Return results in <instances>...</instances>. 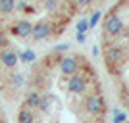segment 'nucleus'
Here are the masks:
<instances>
[{
    "instance_id": "nucleus-14",
    "label": "nucleus",
    "mask_w": 129,
    "mask_h": 123,
    "mask_svg": "<svg viewBox=\"0 0 129 123\" xmlns=\"http://www.w3.org/2000/svg\"><path fill=\"white\" fill-rule=\"evenodd\" d=\"M48 108H50V98L46 96H41V104H39V110H41V112H48Z\"/></svg>"
},
{
    "instance_id": "nucleus-6",
    "label": "nucleus",
    "mask_w": 129,
    "mask_h": 123,
    "mask_svg": "<svg viewBox=\"0 0 129 123\" xmlns=\"http://www.w3.org/2000/svg\"><path fill=\"white\" fill-rule=\"evenodd\" d=\"M60 71H62V75H68V77L75 75L77 71H79V60H77L75 56H66V58H62L60 60Z\"/></svg>"
},
{
    "instance_id": "nucleus-8",
    "label": "nucleus",
    "mask_w": 129,
    "mask_h": 123,
    "mask_svg": "<svg viewBox=\"0 0 129 123\" xmlns=\"http://www.w3.org/2000/svg\"><path fill=\"white\" fill-rule=\"evenodd\" d=\"M104 58H106V64L116 65V64L121 62V58H123V50H121V46H110V48H106Z\"/></svg>"
},
{
    "instance_id": "nucleus-2",
    "label": "nucleus",
    "mask_w": 129,
    "mask_h": 123,
    "mask_svg": "<svg viewBox=\"0 0 129 123\" xmlns=\"http://www.w3.org/2000/svg\"><path fill=\"white\" fill-rule=\"evenodd\" d=\"M54 33V25L50 19H39L37 23H33V31H31V38L33 40H44Z\"/></svg>"
},
{
    "instance_id": "nucleus-1",
    "label": "nucleus",
    "mask_w": 129,
    "mask_h": 123,
    "mask_svg": "<svg viewBox=\"0 0 129 123\" xmlns=\"http://www.w3.org/2000/svg\"><path fill=\"white\" fill-rule=\"evenodd\" d=\"M102 25H104V33H106L108 37H119L125 29L123 21H121V17H119L118 14H108V16L104 17Z\"/></svg>"
},
{
    "instance_id": "nucleus-9",
    "label": "nucleus",
    "mask_w": 129,
    "mask_h": 123,
    "mask_svg": "<svg viewBox=\"0 0 129 123\" xmlns=\"http://www.w3.org/2000/svg\"><path fill=\"white\" fill-rule=\"evenodd\" d=\"M39 104H41V92L31 91L25 96V104H23V106L29 108V110H35V108H39Z\"/></svg>"
},
{
    "instance_id": "nucleus-19",
    "label": "nucleus",
    "mask_w": 129,
    "mask_h": 123,
    "mask_svg": "<svg viewBox=\"0 0 129 123\" xmlns=\"http://www.w3.org/2000/svg\"><path fill=\"white\" fill-rule=\"evenodd\" d=\"M54 50H56V52H66V50H68V44H58Z\"/></svg>"
},
{
    "instance_id": "nucleus-11",
    "label": "nucleus",
    "mask_w": 129,
    "mask_h": 123,
    "mask_svg": "<svg viewBox=\"0 0 129 123\" xmlns=\"http://www.w3.org/2000/svg\"><path fill=\"white\" fill-rule=\"evenodd\" d=\"M14 10H16L14 0H0V14H12Z\"/></svg>"
},
{
    "instance_id": "nucleus-7",
    "label": "nucleus",
    "mask_w": 129,
    "mask_h": 123,
    "mask_svg": "<svg viewBox=\"0 0 129 123\" xmlns=\"http://www.w3.org/2000/svg\"><path fill=\"white\" fill-rule=\"evenodd\" d=\"M17 62H19V58H17V52L12 48H4L2 52H0V64L4 65V67H8V69H12V67H16Z\"/></svg>"
},
{
    "instance_id": "nucleus-5",
    "label": "nucleus",
    "mask_w": 129,
    "mask_h": 123,
    "mask_svg": "<svg viewBox=\"0 0 129 123\" xmlns=\"http://www.w3.org/2000/svg\"><path fill=\"white\" fill-rule=\"evenodd\" d=\"M87 91V77L75 73L68 79V92L70 94H83Z\"/></svg>"
},
{
    "instance_id": "nucleus-15",
    "label": "nucleus",
    "mask_w": 129,
    "mask_h": 123,
    "mask_svg": "<svg viewBox=\"0 0 129 123\" xmlns=\"http://www.w3.org/2000/svg\"><path fill=\"white\" fill-rule=\"evenodd\" d=\"M98 17H100V12H94V14L91 16V19H89V23H87V25H89V27H94V25L98 23Z\"/></svg>"
},
{
    "instance_id": "nucleus-4",
    "label": "nucleus",
    "mask_w": 129,
    "mask_h": 123,
    "mask_svg": "<svg viewBox=\"0 0 129 123\" xmlns=\"http://www.w3.org/2000/svg\"><path fill=\"white\" fill-rule=\"evenodd\" d=\"M31 31H33V23L29 21V19H17V21L12 23V27H10V33L17 38L31 37Z\"/></svg>"
},
{
    "instance_id": "nucleus-12",
    "label": "nucleus",
    "mask_w": 129,
    "mask_h": 123,
    "mask_svg": "<svg viewBox=\"0 0 129 123\" xmlns=\"http://www.w3.org/2000/svg\"><path fill=\"white\" fill-rule=\"evenodd\" d=\"M17 58L21 60L23 64H31L33 60H35V52L33 50H23L21 54H17Z\"/></svg>"
},
{
    "instance_id": "nucleus-17",
    "label": "nucleus",
    "mask_w": 129,
    "mask_h": 123,
    "mask_svg": "<svg viewBox=\"0 0 129 123\" xmlns=\"http://www.w3.org/2000/svg\"><path fill=\"white\" fill-rule=\"evenodd\" d=\"M87 27H89V25H87V21H79V25H77V29H79V35H83V33L87 31Z\"/></svg>"
},
{
    "instance_id": "nucleus-18",
    "label": "nucleus",
    "mask_w": 129,
    "mask_h": 123,
    "mask_svg": "<svg viewBox=\"0 0 129 123\" xmlns=\"http://www.w3.org/2000/svg\"><path fill=\"white\" fill-rule=\"evenodd\" d=\"M4 46H6V35H4V31H0V52H2Z\"/></svg>"
},
{
    "instance_id": "nucleus-16",
    "label": "nucleus",
    "mask_w": 129,
    "mask_h": 123,
    "mask_svg": "<svg viewBox=\"0 0 129 123\" xmlns=\"http://www.w3.org/2000/svg\"><path fill=\"white\" fill-rule=\"evenodd\" d=\"M12 79H14V81H12L14 85H16V87H19V85H21V83H23V75H14Z\"/></svg>"
},
{
    "instance_id": "nucleus-3",
    "label": "nucleus",
    "mask_w": 129,
    "mask_h": 123,
    "mask_svg": "<svg viewBox=\"0 0 129 123\" xmlns=\"http://www.w3.org/2000/svg\"><path fill=\"white\" fill-rule=\"evenodd\" d=\"M83 106H85L87 113H91V115H100L104 113V100L98 94H89L83 102Z\"/></svg>"
},
{
    "instance_id": "nucleus-20",
    "label": "nucleus",
    "mask_w": 129,
    "mask_h": 123,
    "mask_svg": "<svg viewBox=\"0 0 129 123\" xmlns=\"http://www.w3.org/2000/svg\"><path fill=\"white\" fill-rule=\"evenodd\" d=\"M121 119H125V113H118V117H116V123L121 121Z\"/></svg>"
},
{
    "instance_id": "nucleus-13",
    "label": "nucleus",
    "mask_w": 129,
    "mask_h": 123,
    "mask_svg": "<svg viewBox=\"0 0 129 123\" xmlns=\"http://www.w3.org/2000/svg\"><path fill=\"white\" fill-rule=\"evenodd\" d=\"M58 8H60V2H56V0H48V2H44V10L50 12V14L56 12Z\"/></svg>"
},
{
    "instance_id": "nucleus-10",
    "label": "nucleus",
    "mask_w": 129,
    "mask_h": 123,
    "mask_svg": "<svg viewBox=\"0 0 129 123\" xmlns=\"http://www.w3.org/2000/svg\"><path fill=\"white\" fill-rule=\"evenodd\" d=\"M17 123H35V113H33V110L21 106V110L17 113Z\"/></svg>"
}]
</instances>
